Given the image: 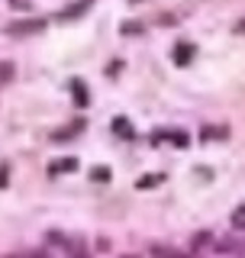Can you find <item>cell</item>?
Wrapping results in <instances>:
<instances>
[{
    "label": "cell",
    "instance_id": "6da1fadb",
    "mask_svg": "<svg viewBox=\"0 0 245 258\" xmlns=\"http://www.w3.org/2000/svg\"><path fill=\"white\" fill-rule=\"evenodd\" d=\"M226 136H229V129H226V126H203L200 139L203 142H216V139H226Z\"/></svg>",
    "mask_w": 245,
    "mask_h": 258
},
{
    "label": "cell",
    "instance_id": "7a4b0ae2",
    "mask_svg": "<svg viewBox=\"0 0 245 258\" xmlns=\"http://www.w3.org/2000/svg\"><path fill=\"white\" fill-rule=\"evenodd\" d=\"M78 168V158H62V161H55V165H48V174H68V171H75Z\"/></svg>",
    "mask_w": 245,
    "mask_h": 258
},
{
    "label": "cell",
    "instance_id": "3957f363",
    "mask_svg": "<svg viewBox=\"0 0 245 258\" xmlns=\"http://www.w3.org/2000/svg\"><path fill=\"white\" fill-rule=\"evenodd\" d=\"M161 181H165V174H145V177H139L136 187H139V190H152V187H158Z\"/></svg>",
    "mask_w": 245,
    "mask_h": 258
},
{
    "label": "cell",
    "instance_id": "277c9868",
    "mask_svg": "<svg viewBox=\"0 0 245 258\" xmlns=\"http://www.w3.org/2000/svg\"><path fill=\"white\" fill-rule=\"evenodd\" d=\"M191 58H194V45H177L174 48V61L177 64H187Z\"/></svg>",
    "mask_w": 245,
    "mask_h": 258
},
{
    "label": "cell",
    "instance_id": "5b68a950",
    "mask_svg": "<svg viewBox=\"0 0 245 258\" xmlns=\"http://www.w3.org/2000/svg\"><path fill=\"white\" fill-rule=\"evenodd\" d=\"M42 26H45L42 20H32V23H16V26H10V29L13 32H39Z\"/></svg>",
    "mask_w": 245,
    "mask_h": 258
},
{
    "label": "cell",
    "instance_id": "8992f818",
    "mask_svg": "<svg viewBox=\"0 0 245 258\" xmlns=\"http://www.w3.org/2000/svg\"><path fill=\"white\" fill-rule=\"evenodd\" d=\"M113 129H116V136H133V126H129L126 116H116V119H113Z\"/></svg>",
    "mask_w": 245,
    "mask_h": 258
},
{
    "label": "cell",
    "instance_id": "52a82bcc",
    "mask_svg": "<svg viewBox=\"0 0 245 258\" xmlns=\"http://www.w3.org/2000/svg\"><path fill=\"white\" fill-rule=\"evenodd\" d=\"M13 61H0V84H7V81H13Z\"/></svg>",
    "mask_w": 245,
    "mask_h": 258
},
{
    "label": "cell",
    "instance_id": "ba28073f",
    "mask_svg": "<svg viewBox=\"0 0 245 258\" xmlns=\"http://www.w3.org/2000/svg\"><path fill=\"white\" fill-rule=\"evenodd\" d=\"M232 226H235V229H245V204L232 213Z\"/></svg>",
    "mask_w": 245,
    "mask_h": 258
},
{
    "label": "cell",
    "instance_id": "9c48e42d",
    "mask_svg": "<svg viewBox=\"0 0 245 258\" xmlns=\"http://www.w3.org/2000/svg\"><path fill=\"white\" fill-rule=\"evenodd\" d=\"M210 236H213V232H197V239H194V248H203V245H210V242H213Z\"/></svg>",
    "mask_w": 245,
    "mask_h": 258
},
{
    "label": "cell",
    "instance_id": "30bf717a",
    "mask_svg": "<svg viewBox=\"0 0 245 258\" xmlns=\"http://www.w3.org/2000/svg\"><path fill=\"white\" fill-rule=\"evenodd\" d=\"M91 177H94V181H110V168H94Z\"/></svg>",
    "mask_w": 245,
    "mask_h": 258
},
{
    "label": "cell",
    "instance_id": "8fae6325",
    "mask_svg": "<svg viewBox=\"0 0 245 258\" xmlns=\"http://www.w3.org/2000/svg\"><path fill=\"white\" fill-rule=\"evenodd\" d=\"M7 184V168H0V187Z\"/></svg>",
    "mask_w": 245,
    "mask_h": 258
},
{
    "label": "cell",
    "instance_id": "7c38bea8",
    "mask_svg": "<svg viewBox=\"0 0 245 258\" xmlns=\"http://www.w3.org/2000/svg\"><path fill=\"white\" fill-rule=\"evenodd\" d=\"M235 29H239V32H245V20H242V23H239V26H235Z\"/></svg>",
    "mask_w": 245,
    "mask_h": 258
},
{
    "label": "cell",
    "instance_id": "4fadbf2b",
    "mask_svg": "<svg viewBox=\"0 0 245 258\" xmlns=\"http://www.w3.org/2000/svg\"><path fill=\"white\" fill-rule=\"evenodd\" d=\"M4 258H20V255H4Z\"/></svg>",
    "mask_w": 245,
    "mask_h": 258
}]
</instances>
